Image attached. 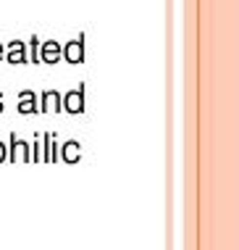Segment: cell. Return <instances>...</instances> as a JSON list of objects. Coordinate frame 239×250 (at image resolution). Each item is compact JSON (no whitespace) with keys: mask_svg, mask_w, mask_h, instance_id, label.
<instances>
[{"mask_svg":"<svg viewBox=\"0 0 239 250\" xmlns=\"http://www.w3.org/2000/svg\"><path fill=\"white\" fill-rule=\"evenodd\" d=\"M29 42H32V63H40V40L32 37Z\"/></svg>","mask_w":239,"mask_h":250,"instance_id":"obj_9","label":"cell"},{"mask_svg":"<svg viewBox=\"0 0 239 250\" xmlns=\"http://www.w3.org/2000/svg\"><path fill=\"white\" fill-rule=\"evenodd\" d=\"M63 153H66L68 161H77V158H79V143H74V140H71V143H66Z\"/></svg>","mask_w":239,"mask_h":250,"instance_id":"obj_8","label":"cell"},{"mask_svg":"<svg viewBox=\"0 0 239 250\" xmlns=\"http://www.w3.org/2000/svg\"><path fill=\"white\" fill-rule=\"evenodd\" d=\"M40 111V100L32 90L19 92V113H37Z\"/></svg>","mask_w":239,"mask_h":250,"instance_id":"obj_5","label":"cell"},{"mask_svg":"<svg viewBox=\"0 0 239 250\" xmlns=\"http://www.w3.org/2000/svg\"><path fill=\"white\" fill-rule=\"evenodd\" d=\"M60 58H66V63H81L84 61V35L60 45Z\"/></svg>","mask_w":239,"mask_h":250,"instance_id":"obj_2","label":"cell"},{"mask_svg":"<svg viewBox=\"0 0 239 250\" xmlns=\"http://www.w3.org/2000/svg\"><path fill=\"white\" fill-rule=\"evenodd\" d=\"M0 111H3V95H0Z\"/></svg>","mask_w":239,"mask_h":250,"instance_id":"obj_12","label":"cell"},{"mask_svg":"<svg viewBox=\"0 0 239 250\" xmlns=\"http://www.w3.org/2000/svg\"><path fill=\"white\" fill-rule=\"evenodd\" d=\"M60 111H68V113L84 111V84H79L77 90H68L66 95H60Z\"/></svg>","mask_w":239,"mask_h":250,"instance_id":"obj_1","label":"cell"},{"mask_svg":"<svg viewBox=\"0 0 239 250\" xmlns=\"http://www.w3.org/2000/svg\"><path fill=\"white\" fill-rule=\"evenodd\" d=\"M3 158H5V145L0 143V161H3Z\"/></svg>","mask_w":239,"mask_h":250,"instance_id":"obj_10","label":"cell"},{"mask_svg":"<svg viewBox=\"0 0 239 250\" xmlns=\"http://www.w3.org/2000/svg\"><path fill=\"white\" fill-rule=\"evenodd\" d=\"M60 61V42L56 40H47V42H40V63H58Z\"/></svg>","mask_w":239,"mask_h":250,"instance_id":"obj_3","label":"cell"},{"mask_svg":"<svg viewBox=\"0 0 239 250\" xmlns=\"http://www.w3.org/2000/svg\"><path fill=\"white\" fill-rule=\"evenodd\" d=\"M3 56H5V48H3V42H0V61H3Z\"/></svg>","mask_w":239,"mask_h":250,"instance_id":"obj_11","label":"cell"},{"mask_svg":"<svg viewBox=\"0 0 239 250\" xmlns=\"http://www.w3.org/2000/svg\"><path fill=\"white\" fill-rule=\"evenodd\" d=\"M40 100V111H60V92L56 90H45Z\"/></svg>","mask_w":239,"mask_h":250,"instance_id":"obj_6","label":"cell"},{"mask_svg":"<svg viewBox=\"0 0 239 250\" xmlns=\"http://www.w3.org/2000/svg\"><path fill=\"white\" fill-rule=\"evenodd\" d=\"M11 145L16 147V153H13V158H29V153H26V147H29V145H26V143H21L19 137H11Z\"/></svg>","mask_w":239,"mask_h":250,"instance_id":"obj_7","label":"cell"},{"mask_svg":"<svg viewBox=\"0 0 239 250\" xmlns=\"http://www.w3.org/2000/svg\"><path fill=\"white\" fill-rule=\"evenodd\" d=\"M3 58L8 61V63H16V66L29 63V58H26V42H21V40H13V42L8 45V50H5Z\"/></svg>","mask_w":239,"mask_h":250,"instance_id":"obj_4","label":"cell"}]
</instances>
